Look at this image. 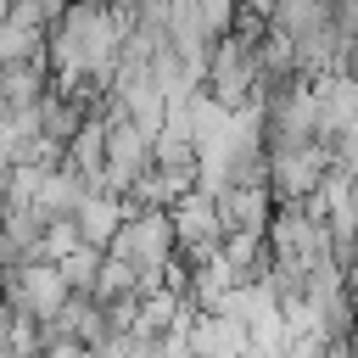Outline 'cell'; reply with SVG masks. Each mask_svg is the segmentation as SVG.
<instances>
[{
    "label": "cell",
    "mask_w": 358,
    "mask_h": 358,
    "mask_svg": "<svg viewBox=\"0 0 358 358\" xmlns=\"http://www.w3.org/2000/svg\"><path fill=\"white\" fill-rule=\"evenodd\" d=\"M0 302H11L22 319L50 324V319H62V313H67L73 285L62 280V268H56V263L34 257V263H17L11 274H0Z\"/></svg>",
    "instance_id": "obj_1"
}]
</instances>
